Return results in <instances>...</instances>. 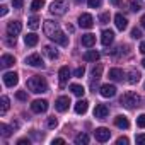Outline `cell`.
Listing matches in <instances>:
<instances>
[{"instance_id": "obj_1", "label": "cell", "mask_w": 145, "mask_h": 145, "mask_svg": "<svg viewBox=\"0 0 145 145\" xmlns=\"http://www.w3.org/2000/svg\"><path fill=\"white\" fill-rule=\"evenodd\" d=\"M44 34L55 41L56 44H61V46H68V36H65V33L60 29V24L55 22V21H44Z\"/></svg>"}, {"instance_id": "obj_2", "label": "cell", "mask_w": 145, "mask_h": 145, "mask_svg": "<svg viewBox=\"0 0 145 145\" xmlns=\"http://www.w3.org/2000/svg\"><path fill=\"white\" fill-rule=\"evenodd\" d=\"M27 89L34 94H43V92H48V84L43 77L39 75H34L27 80Z\"/></svg>"}, {"instance_id": "obj_3", "label": "cell", "mask_w": 145, "mask_h": 145, "mask_svg": "<svg viewBox=\"0 0 145 145\" xmlns=\"http://www.w3.org/2000/svg\"><path fill=\"white\" fill-rule=\"evenodd\" d=\"M140 96L137 94V92H133V91H128V92H125L123 96H121V104L125 106V108H128V109H133V108H138L140 106Z\"/></svg>"}, {"instance_id": "obj_4", "label": "cell", "mask_w": 145, "mask_h": 145, "mask_svg": "<svg viewBox=\"0 0 145 145\" xmlns=\"http://www.w3.org/2000/svg\"><path fill=\"white\" fill-rule=\"evenodd\" d=\"M67 10H68V2H67V0H55V2L50 5V12L53 16H58V17L65 16Z\"/></svg>"}, {"instance_id": "obj_5", "label": "cell", "mask_w": 145, "mask_h": 145, "mask_svg": "<svg viewBox=\"0 0 145 145\" xmlns=\"http://www.w3.org/2000/svg\"><path fill=\"white\" fill-rule=\"evenodd\" d=\"M26 65H29V67H34V68H43V67H44V61H43L41 55H38V53H33V55H29V56L26 58Z\"/></svg>"}, {"instance_id": "obj_6", "label": "cell", "mask_w": 145, "mask_h": 145, "mask_svg": "<svg viewBox=\"0 0 145 145\" xmlns=\"http://www.w3.org/2000/svg\"><path fill=\"white\" fill-rule=\"evenodd\" d=\"M94 137H96V140H97V142L104 143V142H108V140L111 138V131H109L108 128L101 126V128H96V131H94Z\"/></svg>"}, {"instance_id": "obj_7", "label": "cell", "mask_w": 145, "mask_h": 145, "mask_svg": "<svg viewBox=\"0 0 145 145\" xmlns=\"http://www.w3.org/2000/svg\"><path fill=\"white\" fill-rule=\"evenodd\" d=\"M68 106H70V97H67V96H60V97L55 101V108H56V111H60V113H65V111L68 109Z\"/></svg>"}, {"instance_id": "obj_8", "label": "cell", "mask_w": 145, "mask_h": 145, "mask_svg": "<svg viewBox=\"0 0 145 145\" xmlns=\"http://www.w3.org/2000/svg\"><path fill=\"white\" fill-rule=\"evenodd\" d=\"M46 109H48V101H44V99H36L31 104L33 113H46Z\"/></svg>"}, {"instance_id": "obj_9", "label": "cell", "mask_w": 145, "mask_h": 145, "mask_svg": "<svg viewBox=\"0 0 145 145\" xmlns=\"http://www.w3.org/2000/svg\"><path fill=\"white\" fill-rule=\"evenodd\" d=\"M79 26H80L82 29H91V27L94 26V17H92L91 14H82V16L79 17Z\"/></svg>"}, {"instance_id": "obj_10", "label": "cell", "mask_w": 145, "mask_h": 145, "mask_svg": "<svg viewBox=\"0 0 145 145\" xmlns=\"http://www.w3.org/2000/svg\"><path fill=\"white\" fill-rule=\"evenodd\" d=\"M17 82H19V75L16 72H7V74H4V84L7 87H14V86H17Z\"/></svg>"}, {"instance_id": "obj_11", "label": "cell", "mask_w": 145, "mask_h": 145, "mask_svg": "<svg viewBox=\"0 0 145 145\" xmlns=\"http://www.w3.org/2000/svg\"><path fill=\"white\" fill-rule=\"evenodd\" d=\"M21 31H22V24L19 21H10L7 24V34L9 36H17Z\"/></svg>"}, {"instance_id": "obj_12", "label": "cell", "mask_w": 145, "mask_h": 145, "mask_svg": "<svg viewBox=\"0 0 145 145\" xmlns=\"http://www.w3.org/2000/svg\"><path fill=\"white\" fill-rule=\"evenodd\" d=\"M108 114H109V108H108L106 104H97V106L94 108V118L104 120V118H108Z\"/></svg>"}, {"instance_id": "obj_13", "label": "cell", "mask_w": 145, "mask_h": 145, "mask_svg": "<svg viewBox=\"0 0 145 145\" xmlns=\"http://www.w3.org/2000/svg\"><path fill=\"white\" fill-rule=\"evenodd\" d=\"M99 92H101L103 97H114L116 96V87L113 84H104V86H101Z\"/></svg>"}, {"instance_id": "obj_14", "label": "cell", "mask_w": 145, "mask_h": 145, "mask_svg": "<svg viewBox=\"0 0 145 145\" xmlns=\"http://www.w3.org/2000/svg\"><path fill=\"white\" fill-rule=\"evenodd\" d=\"M113 41H114V33H113L111 29L103 31V34H101V43H103V46H109Z\"/></svg>"}, {"instance_id": "obj_15", "label": "cell", "mask_w": 145, "mask_h": 145, "mask_svg": "<svg viewBox=\"0 0 145 145\" xmlns=\"http://www.w3.org/2000/svg\"><path fill=\"white\" fill-rule=\"evenodd\" d=\"M114 24H116V27H118L120 31H125V29L128 27V21H126V17H125L123 14H116V16H114Z\"/></svg>"}, {"instance_id": "obj_16", "label": "cell", "mask_w": 145, "mask_h": 145, "mask_svg": "<svg viewBox=\"0 0 145 145\" xmlns=\"http://www.w3.org/2000/svg\"><path fill=\"white\" fill-rule=\"evenodd\" d=\"M114 125H116L118 128H121V130H128V128H130V121H128V118L123 116V114H120V116L114 118Z\"/></svg>"}, {"instance_id": "obj_17", "label": "cell", "mask_w": 145, "mask_h": 145, "mask_svg": "<svg viewBox=\"0 0 145 145\" xmlns=\"http://www.w3.org/2000/svg\"><path fill=\"white\" fill-rule=\"evenodd\" d=\"M14 63H16V58H14L12 55H9V53L2 55V58H0V65H2V68H9V67H12Z\"/></svg>"}, {"instance_id": "obj_18", "label": "cell", "mask_w": 145, "mask_h": 145, "mask_svg": "<svg viewBox=\"0 0 145 145\" xmlns=\"http://www.w3.org/2000/svg\"><path fill=\"white\" fill-rule=\"evenodd\" d=\"M58 79H60V84L65 86V82L70 79V68L68 67H61L60 72H58Z\"/></svg>"}, {"instance_id": "obj_19", "label": "cell", "mask_w": 145, "mask_h": 145, "mask_svg": "<svg viewBox=\"0 0 145 145\" xmlns=\"http://www.w3.org/2000/svg\"><path fill=\"white\" fill-rule=\"evenodd\" d=\"M94 44H96V36H94V34H84V36H82V46L92 48Z\"/></svg>"}, {"instance_id": "obj_20", "label": "cell", "mask_w": 145, "mask_h": 145, "mask_svg": "<svg viewBox=\"0 0 145 145\" xmlns=\"http://www.w3.org/2000/svg\"><path fill=\"white\" fill-rule=\"evenodd\" d=\"M87 108H89V103L86 99H80L77 104H75V113L77 114H86L87 113Z\"/></svg>"}, {"instance_id": "obj_21", "label": "cell", "mask_w": 145, "mask_h": 145, "mask_svg": "<svg viewBox=\"0 0 145 145\" xmlns=\"http://www.w3.org/2000/svg\"><path fill=\"white\" fill-rule=\"evenodd\" d=\"M125 74H123V70L121 68H111L109 70V79L111 80H123Z\"/></svg>"}, {"instance_id": "obj_22", "label": "cell", "mask_w": 145, "mask_h": 145, "mask_svg": "<svg viewBox=\"0 0 145 145\" xmlns=\"http://www.w3.org/2000/svg\"><path fill=\"white\" fill-rule=\"evenodd\" d=\"M99 51H96V50H89V51H86L84 53V60L86 61H97L99 60Z\"/></svg>"}, {"instance_id": "obj_23", "label": "cell", "mask_w": 145, "mask_h": 145, "mask_svg": "<svg viewBox=\"0 0 145 145\" xmlns=\"http://www.w3.org/2000/svg\"><path fill=\"white\" fill-rule=\"evenodd\" d=\"M38 41H39V38H38L34 33H29V34H26V36H24V43H26L27 46H36V44H38Z\"/></svg>"}, {"instance_id": "obj_24", "label": "cell", "mask_w": 145, "mask_h": 145, "mask_svg": "<svg viewBox=\"0 0 145 145\" xmlns=\"http://www.w3.org/2000/svg\"><path fill=\"white\" fill-rule=\"evenodd\" d=\"M140 77H142V75H140L138 70H130V74H128V79H126V80H128V84H137V82L140 80Z\"/></svg>"}, {"instance_id": "obj_25", "label": "cell", "mask_w": 145, "mask_h": 145, "mask_svg": "<svg viewBox=\"0 0 145 145\" xmlns=\"http://www.w3.org/2000/svg\"><path fill=\"white\" fill-rule=\"evenodd\" d=\"M70 91L74 92L77 97H82V96L86 94V89H84L82 86H79V84H70Z\"/></svg>"}, {"instance_id": "obj_26", "label": "cell", "mask_w": 145, "mask_h": 145, "mask_svg": "<svg viewBox=\"0 0 145 145\" xmlns=\"http://www.w3.org/2000/svg\"><path fill=\"white\" fill-rule=\"evenodd\" d=\"M43 51H44V55H46L48 58H51V60H56V58H58V51H56L53 46H44Z\"/></svg>"}, {"instance_id": "obj_27", "label": "cell", "mask_w": 145, "mask_h": 145, "mask_svg": "<svg viewBox=\"0 0 145 145\" xmlns=\"http://www.w3.org/2000/svg\"><path fill=\"white\" fill-rule=\"evenodd\" d=\"M101 74H103V65L97 63V65L92 68V80H99V79H101Z\"/></svg>"}, {"instance_id": "obj_28", "label": "cell", "mask_w": 145, "mask_h": 145, "mask_svg": "<svg viewBox=\"0 0 145 145\" xmlns=\"http://www.w3.org/2000/svg\"><path fill=\"white\" fill-rule=\"evenodd\" d=\"M74 142H75L77 145H87V143H89V137H87L86 133H79Z\"/></svg>"}, {"instance_id": "obj_29", "label": "cell", "mask_w": 145, "mask_h": 145, "mask_svg": "<svg viewBox=\"0 0 145 145\" xmlns=\"http://www.w3.org/2000/svg\"><path fill=\"white\" fill-rule=\"evenodd\" d=\"M9 97L7 96H2V108H0V114H5L9 111Z\"/></svg>"}, {"instance_id": "obj_30", "label": "cell", "mask_w": 145, "mask_h": 145, "mask_svg": "<svg viewBox=\"0 0 145 145\" xmlns=\"http://www.w3.org/2000/svg\"><path fill=\"white\" fill-rule=\"evenodd\" d=\"M27 26H29L31 29H38V27H39V17H38V16H33V17L27 21Z\"/></svg>"}, {"instance_id": "obj_31", "label": "cell", "mask_w": 145, "mask_h": 145, "mask_svg": "<svg viewBox=\"0 0 145 145\" xmlns=\"http://www.w3.org/2000/svg\"><path fill=\"white\" fill-rule=\"evenodd\" d=\"M43 7H44V0H34V2L31 4V10H34V12L41 10Z\"/></svg>"}, {"instance_id": "obj_32", "label": "cell", "mask_w": 145, "mask_h": 145, "mask_svg": "<svg viewBox=\"0 0 145 145\" xmlns=\"http://www.w3.org/2000/svg\"><path fill=\"white\" fill-rule=\"evenodd\" d=\"M0 131H2V135H4V137H10V135H12V130H10V126H7L5 123H2V125H0Z\"/></svg>"}, {"instance_id": "obj_33", "label": "cell", "mask_w": 145, "mask_h": 145, "mask_svg": "<svg viewBox=\"0 0 145 145\" xmlns=\"http://www.w3.org/2000/svg\"><path fill=\"white\" fill-rule=\"evenodd\" d=\"M46 126H48V128H56V126H58V120H56L55 116L48 118V121H46Z\"/></svg>"}, {"instance_id": "obj_34", "label": "cell", "mask_w": 145, "mask_h": 145, "mask_svg": "<svg viewBox=\"0 0 145 145\" xmlns=\"http://www.w3.org/2000/svg\"><path fill=\"white\" fill-rule=\"evenodd\" d=\"M101 4H103V0H87V5L91 9H97V7H101Z\"/></svg>"}, {"instance_id": "obj_35", "label": "cell", "mask_w": 145, "mask_h": 145, "mask_svg": "<svg viewBox=\"0 0 145 145\" xmlns=\"http://www.w3.org/2000/svg\"><path fill=\"white\" fill-rule=\"evenodd\" d=\"M84 74H86V68H84V67H77V68L74 70V75H75L77 79H80V77H84Z\"/></svg>"}, {"instance_id": "obj_36", "label": "cell", "mask_w": 145, "mask_h": 145, "mask_svg": "<svg viewBox=\"0 0 145 145\" xmlns=\"http://www.w3.org/2000/svg\"><path fill=\"white\" fill-rule=\"evenodd\" d=\"M109 17H111L109 12H103V14L99 16V22H101V24H108V22H109Z\"/></svg>"}, {"instance_id": "obj_37", "label": "cell", "mask_w": 145, "mask_h": 145, "mask_svg": "<svg viewBox=\"0 0 145 145\" xmlns=\"http://www.w3.org/2000/svg\"><path fill=\"white\" fill-rule=\"evenodd\" d=\"M128 7H130V10H131V12H138V10L142 9V7H140L137 2H135V0H131V2L128 4Z\"/></svg>"}, {"instance_id": "obj_38", "label": "cell", "mask_w": 145, "mask_h": 145, "mask_svg": "<svg viewBox=\"0 0 145 145\" xmlns=\"http://www.w3.org/2000/svg\"><path fill=\"white\" fill-rule=\"evenodd\" d=\"M131 38H133V39H140V38H142V31H140L138 27H133V29H131Z\"/></svg>"}, {"instance_id": "obj_39", "label": "cell", "mask_w": 145, "mask_h": 145, "mask_svg": "<svg viewBox=\"0 0 145 145\" xmlns=\"http://www.w3.org/2000/svg\"><path fill=\"white\" fill-rule=\"evenodd\" d=\"M16 97H17L19 101H27V94H26V91H17V92H16Z\"/></svg>"}, {"instance_id": "obj_40", "label": "cell", "mask_w": 145, "mask_h": 145, "mask_svg": "<svg viewBox=\"0 0 145 145\" xmlns=\"http://www.w3.org/2000/svg\"><path fill=\"white\" fill-rule=\"evenodd\" d=\"M137 126L138 128H145V114H140L137 118Z\"/></svg>"}, {"instance_id": "obj_41", "label": "cell", "mask_w": 145, "mask_h": 145, "mask_svg": "<svg viewBox=\"0 0 145 145\" xmlns=\"http://www.w3.org/2000/svg\"><path fill=\"white\" fill-rule=\"evenodd\" d=\"M137 143H142V145H145V133H140V135H137Z\"/></svg>"}, {"instance_id": "obj_42", "label": "cell", "mask_w": 145, "mask_h": 145, "mask_svg": "<svg viewBox=\"0 0 145 145\" xmlns=\"http://www.w3.org/2000/svg\"><path fill=\"white\" fill-rule=\"evenodd\" d=\"M116 143H118V145H126V143H128V138H126V137H120V138L116 140Z\"/></svg>"}, {"instance_id": "obj_43", "label": "cell", "mask_w": 145, "mask_h": 145, "mask_svg": "<svg viewBox=\"0 0 145 145\" xmlns=\"http://www.w3.org/2000/svg\"><path fill=\"white\" fill-rule=\"evenodd\" d=\"M12 5H14L16 9H22V5H24V2H22V0H14V2H12Z\"/></svg>"}, {"instance_id": "obj_44", "label": "cell", "mask_w": 145, "mask_h": 145, "mask_svg": "<svg viewBox=\"0 0 145 145\" xmlns=\"http://www.w3.org/2000/svg\"><path fill=\"white\" fill-rule=\"evenodd\" d=\"M31 142L27 140V138H21V140H17V145H29Z\"/></svg>"}, {"instance_id": "obj_45", "label": "cell", "mask_w": 145, "mask_h": 145, "mask_svg": "<svg viewBox=\"0 0 145 145\" xmlns=\"http://www.w3.org/2000/svg\"><path fill=\"white\" fill-rule=\"evenodd\" d=\"M7 12H9V9H7L5 5L0 7V16H2V17H4V16H7Z\"/></svg>"}, {"instance_id": "obj_46", "label": "cell", "mask_w": 145, "mask_h": 145, "mask_svg": "<svg viewBox=\"0 0 145 145\" xmlns=\"http://www.w3.org/2000/svg\"><path fill=\"white\" fill-rule=\"evenodd\" d=\"M138 50H140V53H143V55H145V41H142V43H140V48H138Z\"/></svg>"}, {"instance_id": "obj_47", "label": "cell", "mask_w": 145, "mask_h": 145, "mask_svg": "<svg viewBox=\"0 0 145 145\" xmlns=\"http://www.w3.org/2000/svg\"><path fill=\"white\" fill-rule=\"evenodd\" d=\"M135 2H137V4H138L142 9H145V0H135Z\"/></svg>"}, {"instance_id": "obj_48", "label": "cell", "mask_w": 145, "mask_h": 145, "mask_svg": "<svg viewBox=\"0 0 145 145\" xmlns=\"http://www.w3.org/2000/svg\"><path fill=\"white\" fill-rule=\"evenodd\" d=\"M55 143H65V140H63V138H55V140H53V145H55Z\"/></svg>"}, {"instance_id": "obj_49", "label": "cell", "mask_w": 145, "mask_h": 145, "mask_svg": "<svg viewBox=\"0 0 145 145\" xmlns=\"http://www.w3.org/2000/svg\"><path fill=\"white\" fill-rule=\"evenodd\" d=\"M109 2H111L113 5H120V4H121V0H109Z\"/></svg>"}, {"instance_id": "obj_50", "label": "cell", "mask_w": 145, "mask_h": 145, "mask_svg": "<svg viewBox=\"0 0 145 145\" xmlns=\"http://www.w3.org/2000/svg\"><path fill=\"white\" fill-rule=\"evenodd\" d=\"M140 24H142V27L145 29V16H142V19H140Z\"/></svg>"}, {"instance_id": "obj_51", "label": "cell", "mask_w": 145, "mask_h": 145, "mask_svg": "<svg viewBox=\"0 0 145 145\" xmlns=\"http://www.w3.org/2000/svg\"><path fill=\"white\" fill-rule=\"evenodd\" d=\"M142 67H143V68H145V58H143V60H142Z\"/></svg>"}, {"instance_id": "obj_52", "label": "cell", "mask_w": 145, "mask_h": 145, "mask_svg": "<svg viewBox=\"0 0 145 145\" xmlns=\"http://www.w3.org/2000/svg\"><path fill=\"white\" fill-rule=\"evenodd\" d=\"M74 2H77V4H82V2H84V0H74Z\"/></svg>"}]
</instances>
